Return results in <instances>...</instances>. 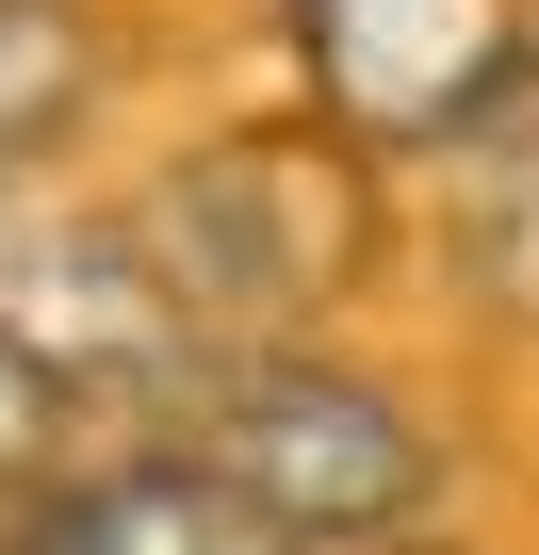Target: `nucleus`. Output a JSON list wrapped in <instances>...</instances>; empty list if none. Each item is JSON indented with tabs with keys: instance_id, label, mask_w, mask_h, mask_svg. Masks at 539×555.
Returning a JSON list of instances; mask_svg holds the SVG:
<instances>
[{
	"instance_id": "nucleus-3",
	"label": "nucleus",
	"mask_w": 539,
	"mask_h": 555,
	"mask_svg": "<svg viewBox=\"0 0 539 555\" xmlns=\"http://www.w3.org/2000/svg\"><path fill=\"white\" fill-rule=\"evenodd\" d=\"M279 17L360 147H441L523 82V0H279Z\"/></svg>"
},
{
	"instance_id": "nucleus-6",
	"label": "nucleus",
	"mask_w": 539,
	"mask_h": 555,
	"mask_svg": "<svg viewBox=\"0 0 539 555\" xmlns=\"http://www.w3.org/2000/svg\"><path fill=\"white\" fill-rule=\"evenodd\" d=\"M99 82V34H82V0H0V164H17L34 131H66Z\"/></svg>"
},
{
	"instance_id": "nucleus-5",
	"label": "nucleus",
	"mask_w": 539,
	"mask_h": 555,
	"mask_svg": "<svg viewBox=\"0 0 539 555\" xmlns=\"http://www.w3.org/2000/svg\"><path fill=\"white\" fill-rule=\"evenodd\" d=\"M17 555H279L196 457H131V474H82L17 522Z\"/></svg>"
},
{
	"instance_id": "nucleus-4",
	"label": "nucleus",
	"mask_w": 539,
	"mask_h": 555,
	"mask_svg": "<svg viewBox=\"0 0 539 555\" xmlns=\"http://www.w3.org/2000/svg\"><path fill=\"white\" fill-rule=\"evenodd\" d=\"M0 327L34 344V376H50L66 409H99V392H180V360H196V327H180V295L147 278L131 229L0 245Z\"/></svg>"
},
{
	"instance_id": "nucleus-9",
	"label": "nucleus",
	"mask_w": 539,
	"mask_h": 555,
	"mask_svg": "<svg viewBox=\"0 0 539 555\" xmlns=\"http://www.w3.org/2000/svg\"><path fill=\"white\" fill-rule=\"evenodd\" d=\"M0 245H17V180H0Z\"/></svg>"
},
{
	"instance_id": "nucleus-2",
	"label": "nucleus",
	"mask_w": 539,
	"mask_h": 555,
	"mask_svg": "<svg viewBox=\"0 0 539 555\" xmlns=\"http://www.w3.org/2000/svg\"><path fill=\"white\" fill-rule=\"evenodd\" d=\"M147 278L180 295V327H295L311 295H344L360 261V196L328 147H196L147 180L131 212Z\"/></svg>"
},
{
	"instance_id": "nucleus-8",
	"label": "nucleus",
	"mask_w": 539,
	"mask_h": 555,
	"mask_svg": "<svg viewBox=\"0 0 539 555\" xmlns=\"http://www.w3.org/2000/svg\"><path fill=\"white\" fill-rule=\"evenodd\" d=\"M50 441H66V392L34 376V344H17V327H0V506L50 474Z\"/></svg>"
},
{
	"instance_id": "nucleus-1",
	"label": "nucleus",
	"mask_w": 539,
	"mask_h": 555,
	"mask_svg": "<svg viewBox=\"0 0 539 555\" xmlns=\"http://www.w3.org/2000/svg\"><path fill=\"white\" fill-rule=\"evenodd\" d=\"M196 474L279 539V555H393L441 490V441L376 392V376H328V360H245L213 409H196Z\"/></svg>"
},
{
	"instance_id": "nucleus-7",
	"label": "nucleus",
	"mask_w": 539,
	"mask_h": 555,
	"mask_svg": "<svg viewBox=\"0 0 539 555\" xmlns=\"http://www.w3.org/2000/svg\"><path fill=\"white\" fill-rule=\"evenodd\" d=\"M458 245H474V295L539 327V147H506V164L474 180V229H458Z\"/></svg>"
}]
</instances>
